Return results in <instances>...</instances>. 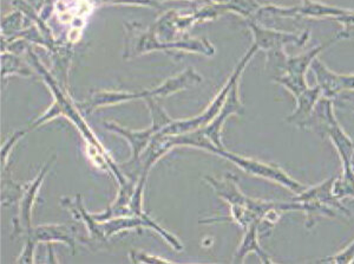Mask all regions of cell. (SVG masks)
<instances>
[{
  "mask_svg": "<svg viewBox=\"0 0 354 264\" xmlns=\"http://www.w3.org/2000/svg\"><path fill=\"white\" fill-rule=\"evenodd\" d=\"M212 152L216 153V155H221L223 158L228 159L232 163L235 164L236 166L242 168L243 171L250 173V175H257L260 178L266 179V180H270L274 183L280 184L281 186L286 187L290 192L299 195L300 192L306 190V185L299 183L298 180L292 178L285 170H282L281 167L274 164H266L259 161V160H254V159L245 158V157H240V155H233L230 152H225L222 150L220 147L218 148H210Z\"/></svg>",
  "mask_w": 354,
  "mask_h": 264,
  "instance_id": "cell-1",
  "label": "cell"
},
{
  "mask_svg": "<svg viewBox=\"0 0 354 264\" xmlns=\"http://www.w3.org/2000/svg\"><path fill=\"white\" fill-rule=\"evenodd\" d=\"M334 179L325 180L324 183L318 184L315 186L307 187L306 190L300 192L293 200L295 202H318L326 206L332 207L335 211L342 212L350 217L351 212L347 210L345 205H342V200H338L333 193Z\"/></svg>",
  "mask_w": 354,
  "mask_h": 264,
  "instance_id": "cell-2",
  "label": "cell"
},
{
  "mask_svg": "<svg viewBox=\"0 0 354 264\" xmlns=\"http://www.w3.org/2000/svg\"><path fill=\"white\" fill-rule=\"evenodd\" d=\"M258 224L259 222H254L248 228L245 229V237L239 245L238 252L234 256L233 263H243L245 257L250 252H257L263 263H273V261L270 260V255L265 250H262L259 244Z\"/></svg>",
  "mask_w": 354,
  "mask_h": 264,
  "instance_id": "cell-3",
  "label": "cell"
},
{
  "mask_svg": "<svg viewBox=\"0 0 354 264\" xmlns=\"http://www.w3.org/2000/svg\"><path fill=\"white\" fill-rule=\"evenodd\" d=\"M208 182L212 184V186L215 188V191L221 198L228 202L230 205H241L245 206L248 197H245L242 193L240 187H239L236 178L232 175H228L227 178L223 179L222 182H218L216 179L207 178Z\"/></svg>",
  "mask_w": 354,
  "mask_h": 264,
  "instance_id": "cell-4",
  "label": "cell"
},
{
  "mask_svg": "<svg viewBox=\"0 0 354 264\" xmlns=\"http://www.w3.org/2000/svg\"><path fill=\"white\" fill-rule=\"evenodd\" d=\"M28 240L36 242H48V240H59L75 247V230L65 225H46L38 227L35 230V236L31 235Z\"/></svg>",
  "mask_w": 354,
  "mask_h": 264,
  "instance_id": "cell-5",
  "label": "cell"
},
{
  "mask_svg": "<svg viewBox=\"0 0 354 264\" xmlns=\"http://www.w3.org/2000/svg\"><path fill=\"white\" fill-rule=\"evenodd\" d=\"M45 173H46V168L37 178L36 183H33L32 186L28 188V191L26 192V195L24 197V203H23V206H21V223H23V227H26L28 230H30V217H31V210H32L33 200H35L33 198H35V195H36L37 191H38L37 188L39 187L41 179L44 178Z\"/></svg>",
  "mask_w": 354,
  "mask_h": 264,
  "instance_id": "cell-6",
  "label": "cell"
},
{
  "mask_svg": "<svg viewBox=\"0 0 354 264\" xmlns=\"http://www.w3.org/2000/svg\"><path fill=\"white\" fill-rule=\"evenodd\" d=\"M322 262H327V263L346 264L353 263L354 262V240L352 243L348 244L346 248L338 252L337 255L327 257Z\"/></svg>",
  "mask_w": 354,
  "mask_h": 264,
  "instance_id": "cell-7",
  "label": "cell"
},
{
  "mask_svg": "<svg viewBox=\"0 0 354 264\" xmlns=\"http://www.w3.org/2000/svg\"><path fill=\"white\" fill-rule=\"evenodd\" d=\"M352 171H353V173H354V164H353V165H352Z\"/></svg>",
  "mask_w": 354,
  "mask_h": 264,
  "instance_id": "cell-8",
  "label": "cell"
}]
</instances>
